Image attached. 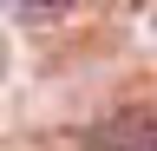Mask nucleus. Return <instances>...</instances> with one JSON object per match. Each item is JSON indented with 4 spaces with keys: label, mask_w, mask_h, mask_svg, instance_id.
Returning <instances> with one entry per match:
<instances>
[{
    "label": "nucleus",
    "mask_w": 157,
    "mask_h": 151,
    "mask_svg": "<svg viewBox=\"0 0 157 151\" xmlns=\"http://www.w3.org/2000/svg\"><path fill=\"white\" fill-rule=\"evenodd\" d=\"M78 151H157V118L151 112H111L78 131Z\"/></svg>",
    "instance_id": "obj_1"
},
{
    "label": "nucleus",
    "mask_w": 157,
    "mask_h": 151,
    "mask_svg": "<svg viewBox=\"0 0 157 151\" xmlns=\"http://www.w3.org/2000/svg\"><path fill=\"white\" fill-rule=\"evenodd\" d=\"M0 7H7V13H20V20H66L78 0H0Z\"/></svg>",
    "instance_id": "obj_2"
}]
</instances>
